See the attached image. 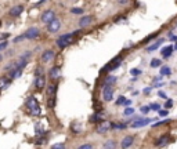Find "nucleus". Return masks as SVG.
<instances>
[{
    "label": "nucleus",
    "instance_id": "nucleus-1",
    "mask_svg": "<svg viewBox=\"0 0 177 149\" xmlns=\"http://www.w3.org/2000/svg\"><path fill=\"white\" fill-rule=\"evenodd\" d=\"M76 35H78V32H73V33H69V35H64V36H61V37H60V39L57 40L58 47H61V48H64V47L69 46L71 43H73V42H75Z\"/></svg>",
    "mask_w": 177,
    "mask_h": 149
},
{
    "label": "nucleus",
    "instance_id": "nucleus-2",
    "mask_svg": "<svg viewBox=\"0 0 177 149\" xmlns=\"http://www.w3.org/2000/svg\"><path fill=\"white\" fill-rule=\"evenodd\" d=\"M26 108H29L31 113L35 115V116L40 115V107H39V102H37V99H36V98L31 97V98L26 101Z\"/></svg>",
    "mask_w": 177,
    "mask_h": 149
},
{
    "label": "nucleus",
    "instance_id": "nucleus-3",
    "mask_svg": "<svg viewBox=\"0 0 177 149\" xmlns=\"http://www.w3.org/2000/svg\"><path fill=\"white\" fill-rule=\"evenodd\" d=\"M112 127H114V124H112L109 120H101L97 126V133L98 134H104V133L109 131Z\"/></svg>",
    "mask_w": 177,
    "mask_h": 149
},
{
    "label": "nucleus",
    "instance_id": "nucleus-4",
    "mask_svg": "<svg viewBox=\"0 0 177 149\" xmlns=\"http://www.w3.org/2000/svg\"><path fill=\"white\" fill-rule=\"evenodd\" d=\"M60 28H61V21L58 19V18H54L53 21L50 22V24L47 25V31L50 33H55L60 31Z\"/></svg>",
    "mask_w": 177,
    "mask_h": 149
},
{
    "label": "nucleus",
    "instance_id": "nucleus-5",
    "mask_svg": "<svg viewBox=\"0 0 177 149\" xmlns=\"http://www.w3.org/2000/svg\"><path fill=\"white\" fill-rule=\"evenodd\" d=\"M112 97H114V87L112 86H104V89H102V98L104 101H111Z\"/></svg>",
    "mask_w": 177,
    "mask_h": 149
},
{
    "label": "nucleus",
    "instance_id": "nucleus-6",
    "mask_svg": "<svg viewBox=\"0 0 177 149\" xmlns=\"http://www.w3.org/2000/svg\"><path fill=\"white\" fill-rule=\"evenodd\" d=\"M55 18V14H54V11L53 10H47V11H44L43 14H42V22L43 24H46V25H49L53 19Z\"/></svg>",
    "mask_w": 177,
    "mask_h": 149
},
{
    "label": "nucleus",
    "instance_id": "nucleus-7",
    "mask_svg": "<svg viewBox=\"0 0 177 149\" xmlns=\"http://www.w3.org/2000/svg\"><path fill=\"white\" fill-rule=\"evenodd\" d=\"M170 141H172V138H170V135H169V134H165V135H162L161 138H158V139H156L155 146H158V148H162V146L167 145V144H169Z\"/></svg>",
    "mask_w": 177,
    "mask_h": 149
},
{
    "label": "nucleus",
    "instance_id": "nucleus-8",
    "mask_svg": "<svg viewBox=\"0 0 177 149\" xmlns=\"http://www.w3.org/2000/svg\"><path fill=\"white\" fill-rule=\"evenodd\" d=\"M24 36H25V39H29V40L36 39L37 36H39V29H36V28H29L28 31L24 33Z\"/></svg>",
    "mask_w": 177,
    "mask_h": 149
},
{
    "label": "nucleus",
    "instance_id": "nucleus-9",
    "mask_svg": "<svg viewBox=\"0 0 177 149\" xmlns=\"http://www.w3.org/2000/svg\"><path fill=\"white\" fill-rule=\"evenodd\" d=\"M152 121V119H137L136 121L131 123V127L133 128H138V127H144L147 124H149Z\"/></svg>",
    "mask_w": 177,
    "mask_h": 149
},
{
    "label": "nucleus",
    "instance_id": "nucleus-10",
    "mask_svg": "<svg viewBox=\"0 0 177 149\" xmlns=\"http://www.w3.org/2000/svg\"><path fill=\"white\" fill-rule=\"evenodd\" d=\"M35 86H36L37 90H43L44 87H46V77H44V74H42V76H36Z\"/></svg>",
    "mask_w": 177,
    "mask_h": 149
},
{
    "label": "nucleus",
    "instance_id": "nucleus-11",
    "mask_svg": "<svg viewBox=\"0 0 177 149\" xmlns=\"http://www.w3.org/2000/svg\"><path fill=\"white\" fill-rule=\"evenodd\" d=\"M133 141H134L133 135H127V137H125V138L122 139V144H120L122 149H127L129 146H131V145H133Z\"/></svg>",
    "mask_w": 177,
    "mask_h": 149
},
{
    "label": "nucleus",
    "instance_id": "nucleus-12",
    "mask_svg": "<svg viewBox=\"0 0 177 149\" xmlns=\"http://www.w3.org/2000/svg\"><path fill=\"white\" fill-rule=\"evenodd\" d=\"M54 57H55V53L53 51V50H47V51H44V53L42 54V60H43V62H50Z\"/></svg>",
    "mask_w": 177,
    "mask_h": 149
},
{
    "label": "nucleus",
    "instance_id": "nucleus-13",
    "mask_svg": "<svg viewBox=\"0 0 177 149\" xmlns=\"http://www.w3.org/2000/svg\"><path fill=\"white\" fill-rule=\"evenodd\" d=\"M91 22H93V18H91L90 15H86V17H82L79 19V26L80 28H86V26H89Z\"/></svg>",
    "mask_w": 177,
    "mask_h": 149
},
{
    "label": "nucleus",
    "instance_id": "nucleus-14",
    "mask_svg": "<svg viewBox=\"0 0 177 149\" xmlns=\"http://www.w3.org/2000/svg\"><path fill=\"white\" fill-rule=\"evenodd\" d=\"M22 11H24V6H15V7H13L10 10V15L11 17H18V15L22 14Z\"/></svg>",
    "mask_w": 177,
    "mask_h": 149
},
{
    "label": "nucleus",
    "instance_id": "nucleus-15",
    "mask_svg": "<svg viewBox=\"0 0 177 149\" xmlns=\"http://www.w3.org/2000/svg\"><path fill=\"white\" fill-rule=\"evenodd\" d=\"M22 69H24V66H19V68H17V69L10 71V80H14V79L19 77L21 73H22Z\"/></svg>",
    "mask_w": 177,
    "mask_h": 149
},
{
    "label": "nucleus",
    "instance_id": "nucleus-16",
    "mask_svg": "<svg viewBox=\"0 0 177 149\" xmlns=\"http://www.w3.org/2000/svg\"><path fill=\"white\" fill-rule=\"evenodd\" d=\"M173 50H174V47L173 46H167V47H165V48H162V57L163 58H169L170 55H172V53H173Z\"/></svg>",
    "mask_w": 177,
    "mask_h": 149
},
{
    "label": "nucleus",
    "instance_id": "nucleus-17",
    "mask_svg": "<svg viewBox=\"0 0 177 149\" xmlns=\"http://www.w3.org/2000/svg\"><path fill=\"white\" fill-rule=\"evenodd\" d=\"M50 77L53 79V80H55V79L60 77V66H54V68H51L50 69Z\"/></svg>",
    "mask_w": 177,
    "mask_h": 149
},
{
    "label": "nucleus",
    "instance_id": "nucleus-18",
    "mask_svg": "<svg viewBox=\"0 0 177 149\" xmlns=\"http://www.w3.org/2000/svg\"><path fill=\"white\" fill-rule=\"evenodd\" d=\"M11 80H8L6 76H1L0 77V90H4V89H7L8 86H10Z\"/></svg>",
    "mask_w": 177,
    "mask_h": 149
},
{
    "label": "nucleus",
    "instance_id": "nucleus-19",
    "mask_svg": "<svg viewBox=\"0 0 177 149\" xmlns=\"http://www.w3.org/2000/svg\"><path fill=\"white\" fill-rule=\"evenodd\" d=\"M55 92H57V86H55L54 83L49 84V87H47V94H49V97L55 95Z\"/></svg>",
    "mask_w": 177,
    "mask_h": 149
},
{
    "label": "nucleus",
    "instance_id": "nucleus-20",
    "mask_svg": "<svg viewBox=\"0 0 177 149\" xmlns=\"http://www.w3.org/2000/svg\"><path fill=\"white\" fill-rule=\"evenodd\" d=\"M163 42H165V40H163V39H161V40H156V42L154 43V44H151V46H148V47H147V51H154V50H156L159 46H161V44H162Z\"/></svg>",
    "mask_w": 177,
    "mask_h": 149
},
{
    "label": "nucleus",
    "instance_id": "nucleus-21",
    "mask_svg": "<svg viewBox=\"0 0 177 149\" xmlns=\"http://www.w3.org/2000/svg\"><path fill=\"white\" fill-rule=\"evenodd\" d=\"M104 149H116V141L108 139V141L104 144Z\"/></svg>",
    "mask_w": 177,
    "mask_h": 149
},
{
    "label": "nucleus",
    "instance_id": "nucleus-22",
    "mask_svg": "<svg viewBox=\"0 0 177 149\" xmlns=\"http://www.w3.org/2000/svg\"><path fill=\"white\" fill-rule=\"evenodd\" d=\"M170 73H172V71H170L169 66H162L161 68V76H169Z\"/></svg>",
    "mask_w": 177,
    "mask_h": 149
},
{
    "label": "nucleus",
    "instance_id": "nucleus-23",
    "mask_svg": "<svg viewBox=\"0 0 177 149\" xmlns=\"http://www.w3.org/2000/svg\"><path fill=\"white\" fill-rule=\"evenodd\" d=\"M115 82H116V77H115V76H108V77L105 79V86H112Z\"/></svg>",
    "mask_w": 177,
    "mask_h": 149
},
{
    "label": "nucleus",
    "instance_id": "nucleus-24",
    "mask_svg": "<svg viewBox=\"0 0 177 149\" xmlns=\"http://www.w3.org/2000/svg\"><path fill=\"white\" fill-rule=\"evenodd\" d=\"M54 105H55V95L49 97V101H47V107H49V108H54Z\"/></svg>",
    "mask_w": 177,
    "mask_h": 149
},
{
    "label": "nucleus",
    "instance_id": "nucleus-25",
    "mask_svg": "<svg viewBox=\"0 0 177 149\" xmlns=\"http://www.w3.org/2000/svg\"><path fill=\"white\" fill-rule=\"evenodd\" d=\"M161 64H162V62H161V60H158V58H154V60L151 61V66L152 68H159L161 66Z\"/></svg>",
    "mask_w": 177,
    "mask_h": 149
},
{
    "label": "nucleus",
    "instance_id": "nucleus-26",
    "mask_svg": "<svg viewBox=\"0 0 177 149\" xmlns=\"http://www.w3.org/2000/svg\"><path fill=\"white\" fill-rule=\"evenodd\" d=\"M112 128H115V130H123V128H126V124H120V123L114 124V127Z\"/></svg>",
    "mask_w": 177,
    "mask_h": 149
},
{
    "label": "nucleus",
    "instance_id": "nucleus-27",
    "mask_svg": "<svg viewBox=\"0 0 177 149\" xmlns=\"http://www.w3.org/2000/svg\"><path fill=\"white\" fill-rule=\"evenodd\" d=\"M172 107H173V101H172V99H166V102H165V107H163V108L170 109Z\"/></svg>",
    "mask_w": 177,
    "mask_h": 149
},
{
    "label": "nucleus",
    "instance_id": "nucleus-28",
    "mask_svg": "<svg viewBox=\"0 0 177 149\" xmlns=\"http://www.w3.org/2000/svg\"><path fill=\"white\" fill-rule=\"evenodd\" d=\"M73 13V14H82L83 13V8H79V7H73L72 10H71Z\"/></svg>",
    "mask_w": 177,
    "mask_h": 149
},
{
    "label": "nucleus",
    "instance_id": "nucleus-29",
    "mask_svg": "<svg viewBox=\"0 0 177 149\" xmlns=\"http://www.w3.org/2000/svg\"><path fill=\"white\" fill-rule=\"evenodd\" d=\"M170 121V119H166V120H162V121H158V123L154 124V127H158V126H163V124H167Z\"/></svg>",
    "mask_w": 177,
    "mask_h": 149
},
{
    "label": "nucleus",
    "instance_id": "nucleus-30",
    "mask_svg": "<svg viewBox=\"0 0 177 149\" xmlns=\"http://www.w3.org/2000/svg\"><path fill=\"white\" fill-rule=\"evenodd\" d=\"M72 131L73 133H80V124H78V126H76V123H73L72 124Z\"/></svg>",
    "mask_w": 177,
    "mask_h": 149
},
{
    "label": "nucleus",
    "instance_id": "nucleus-31",
    "mask_svg": "<svg viewBox=\"0 0 177 149\" xmlns=\"http://www.w3.org/2000/svg\"><path fill=\"white\" fill-rule=\"evenodd\" d=\"M51 149H65V145L64 144H54L51 146Z\"/></svg>",
    "mask_w": 177,
    "mask_h": 149
},
{
    "label": "nucleus",
    "instance_id": "nucleus-32",
    "mask_svg": "<svg viewBox=\"0 0 177 149\" xmlns=\"http://www.w3.org/2000/svg\"><path fill=\"white\" fill-rule=\"evenodd\" d=\"M123 113L126 115V116H129V115H133V113H134V109H133V108H126Z\"/></svg>",
    "mask_w": 177,
    "mask_h": 149
},
{
    "label": "nucleus",
    "instance_id": "nucleus-33",
    "mask_svg": "<svg viewBox=\"0 0 177 149\" xmlns=\"http://www.w3.org/2000/svg\"><path fill=\"white\" fill-rule=\"evenodd\" d=\"M78 149H93V145H91V144H84V145L79 146Z\"/></svg>",
    "mask_w": 177,
    "mask_h": 149
},
{
    "label": "nucleus",
    "instance_id": "nucleus-34",
    "mask_svg": "<svg viewBox=\"0 0 177 149\" xmlns=\"http://www.w3.org/2000/svg\"><path fill=\"white\" fill-rule=\"evenodd\" d=\"M149 108H151L152 110H161V109H159L161 107H159L158 104H151V105H149Z\"/></svg>",
    "mask_w": 177,
    "mask_h": 149
},
{
    "label": "nucleus",
    "instance_id": "nucleus-35",
    "mask_svg": "<svg viewBox=\"0 0 177 149\" xmlns=\"http://www.w3.org/2000/svg\"><path fill=\"white\" fill-rule=\"evenodd\" d=\"M126 102H127V101L125 99V97H120V98L116 101V104H118V105H122V104H126Z\"/></svg>",
    "mask_w": 177,
    "mask_h": 149
},
{
    "label": "nucleus",
    "instance_id": "nucleus-36",
    "mask_svg": "<svg viewBox=\"0 0 177 149\" xmlns=\"http://www.w3.org/2000/svg\"><path fill=\"white\" fill-rule=\"evenodd\" d=\"M24 39H25V36L21 35V36H18V37H15V39H14V43H19L21 40H24Z\"/></svg>",
    "mask_w": 177,
    "mask_h": 149
},
{
    "label": "nucleus",
    "instance_id": "nucleus-37",
    "mask_svg": "<svg viewBox=\"0 0 177 149\" xmlns=\"http://www.w3.org/2000/svg\"><path fill=\"white\" fill-rule=\"evenodd\" d=\"M7 44H8L7 42H1V43H0V51L6 48V47H7Z\"/></svg>",
    "mask_w": 177,
    "mask_h": 149
},
{
    "label": "nucleus",
    "instance_id": "nucleus-38",
    "mask_svg": "<svg viewBox=\"0 0 177 149\" xmlns=\"http://www.w3.org/2000/svg\"><path fill=\"white\" fill-rule=\"evenodd\" d=\"M130 73H131V74H134V76H137V74H140L141 72L138 71V69H131V71H130Z\"/></svg>",
    "mask_w": 177,
    "mask_h": 149
},
{
    "label": "nucleus",
    "instance_id": "nucleus-39",
    "mask_svg": "<svg viewBox=\"0 0 177 149\" xmlns=\"http://www.w3.org/2000/svg\"><path fill=\"white\" fill-rule=\"evenodd\" d=\"M149 109H151L149 107H143L141 108V112H143V113H147V112H149Z\"/></svg>",
    "mask_w": 177,
    "mask_h": 149
},
{
    "label": "nucleus",
    "instance_id": "nucleus-40",
    "mask_svg": "<svg viewBox=\"0 0 177 149\" xmlns=\"http://www.w3.org/2000/svg\"><path fill=\"white\" fill-rule=\"evenodd\" d=\"M159 97H161V98H163V99H167L166 94H165V92H162V91H159Z\"/></svg>",
    "mask_w": 177,
    "mask_h": 149
},
{
    "label": "nucleus",
    "instance_id": "nucleus-41",
    "mask_svg": "<svg viewBox=\"0 0 177 149\" xmlns=\"http://www.w3.org/2000/svg\"><path fill=\"white\" fill-rule=\"evenodd\" d=\"M158 112H159L161 116H166V115H167V110H158Z\"/></svg>",
    "mask_w": 177,
    "mask_h": 149
},
{
    "label": "nucleus",
    "instance_id": "nucleus-42",
    "mask_svg": "<svg viewBox=\"0 0 177 149\" xmlns=\"http://www.w3.org/2000/svg\"><path fill=\"white\" fill-rule=\"evenodd\" d=\"M118 3H119V4H123V6H125V4L129 3V0H118Z\"/></svg>",
    "mask_w": 177,
    "mask_h": 149
},
{
    "label": "nucleus",
    "instance_id": "nucleus-43",
    "mask_svg": "<svg viewBox=\"0 0 177 149\" xmlns=\"http://www.w3.org/2000/svg\"><path fill=\"white\" fill-rule=\"evenodd\" d=\"M43 142H46V139H43V138H40L39 141H37V144H43Z\"/></svg>",
    "mask_w": 177,
    "mask_h": 149
},
{
    "label": "nucleus",
    "instance_id": "nucleus-44",
    "mask_svg": "<svg viewBox=\"0 0 177 149\" xmlns=\"http://www.w3.org/2000/svg\"><path fill=\"white\" fill-rule=\"evenodd\" d=\"M144 92H145V94H148V92H151V89H145V90H144Z\"/></svg>",
    "mask_w": 177,
    "mask_h": 149
},
{
    "label": "nucleus",
    "instance_id": "nucleus-45",
    "mask_svg": "<svg viewBox=\"0 0 177 149\" xmlns=\"http://www.w3.org/2000/svg\"><path fill=\"white\" fill-rule=\"evenodd\" d=\"M1 61H3V55H1V54H0V62H1Z\"/></svg>",
    "mask_w": 177,
    "mask_h": 149
},
{
    "label": "nucleus",
    "instance_id": "nucleus-46",
    "mask_svg": "<svg viewBox=\"0 0 177 149\" xmlns=\"http://www.w3.org/2000/svg\"><path fill=\"white\" fill-rule=\"evenodd\" d=\"M0 26H1V19H0Z\"/></svg>",
    "mask_w": 177,
    "mask_h": 149
},
{
    "label": "nucleus",
    "instance_id": "nucleus-47",
    "mask_svg": "<svg viewBox=\"0 0 177 149\" xmlns=\"http://www.w3.org/2000/svg\"><path fill=\"white\" fill-rule=\"evenodd\" d=\"M176 48H177V44H176Z\"/></svg>",
    "mask_w": 177,
    "mask_h": 149
}]
</instances>
